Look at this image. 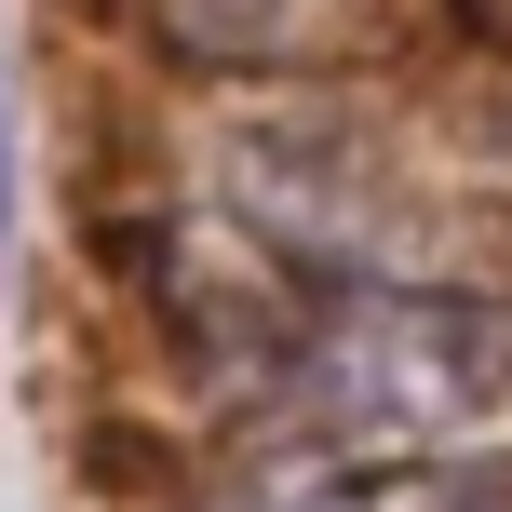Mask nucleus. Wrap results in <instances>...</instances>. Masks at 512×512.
<instances>
[{"label": "nucleus", "mask_w": 512, "mask_h": 512, "mask_svg": "<svg viewBox=\"0 0 512 512\" xmlns=\"http://www.w3.org/2000/svg\"><path fill=\"white\" fill-rule=\"evenodd\" d=\"M230 378L324 445H459L512 405V297L391 270H256L230 297Z\"/></svg>", "instance_id": "nucleus-1"}, {"label": "nucleus", "mask_w": 512, "mask_h": 512, "mask_svg": "<svg viewBox=\"0 0 512 512\" xmlns=\"http://www.w3.org/2000/svg\"><path fill=\"white\" fill-rule=\"evenodd\" d=\"M216 512H512V459H486V445H324L310 472H270Z\"/></svg>", "instance_id": "nucleus-2"}, {"label": "nucleus", "mask_w": 512, "mask_h": 512, "mask_svg": "<svg viewBox=\"0 0 512 512\" xmlns=\"http://www.w3.org/2000/svg\"><path fill=\"white\" fill-rule=\"evenodd\" d=\"M162 14H176V41H203V54H297L337 0H162Z\"/></svg>", "instance_id": "nucleus-3"}, {"label": "nucleus", "mask_w": 512, "mask_h": 512, "mask_svg": "<svg viewBox=\"0 0 512 512\" xmlns=\"http://www.w3.org/2000/svg\"><path fill=\"white\" fill-rule=\"evenodd\" d=\"M0 54H14V0H0ZM0 270H14V68H0Z\"/></svg>", "instance_id": "nucleus-4"}]
</instances>
